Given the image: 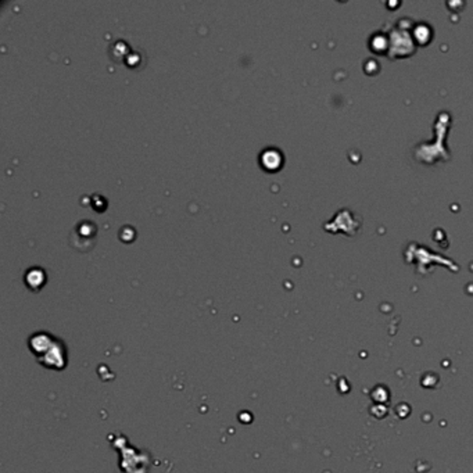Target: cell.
Instances as JSON below:
<instances>
[{"instance_id":"obj_4","label":"cell","mask_w":473,"mask_h":473,"mask_svg":"<svg viewBox=\"0 0 473 473\" xmlns=\"http://www.w3.org/2000/svg\"><path fill=\"white\" fill-rule=\"evenodd\" d=\"M24 279H25V283H26V286H28L31 290H39L42 286H43V283L46 282V274L42 271L41 268L33 266V268H31V269H28V271H26Z\"/></svg>"},{"instance_id":"obj_1","label":"cell","mask_w":473,"mask_h":473,"mask_svg":"<svg viewBox=\"0 0 473 473\" xmlns=\"http://www.w3.org/2000/svg\"><path fill=\"white\" fill-rule=\"evenodd\" d=\"M96 233L97 228L92 221H81L75 225L72 232L70 235V243L75 249L86 251L93 247L95 240H96Z\"/></svg>"},{"instance_id":"obj_2","label":"cell","mask_w":473,"mask_h":473,"mask_svg":"<svg viewBox=\"0 0 473 473\" xmlns=\"http://www.w3.org/2000/svg\"><path fill=\"white\" fill-rule=\"evenodd\" d=\"M67 358H68L67 357V347L63 341L57 339L56 343L51 346V349L47 353H45L42 357L38 358V361L49 369L61 371L66 368Z\"/></svg>"},{"instance_id":"obj_5","label":"cell","mask_w":473,"mask_h":473,"mask_svg":"<svg viewBox=\"0 0 473 473\" xmlns=\"http://www.w3.org/2000/svg\"><path fill=\"white\" fill-rule=\"evenodd\" d=\"M282 163V156L278 150L268 149L261 154V164L266 169H276Z\"/></svg>"},{"instance_id":"obj_3","label":"cell","mask_w":473,"mask_h":473,"mask_svg":"<svg viewBox=\"0 0 473 473\" xmlns=\"http://www.w3.org/2000/svg\"><path fill=\"white\" fill-rule=\"evenodd\" d=\"M56 340L57 339L53 337V336H50L49 333L38 332L35 333L33 336H31V339H29V349L36 355V358H39L51 349V346L56 343Z\"/></svg>"}]
</instances>
